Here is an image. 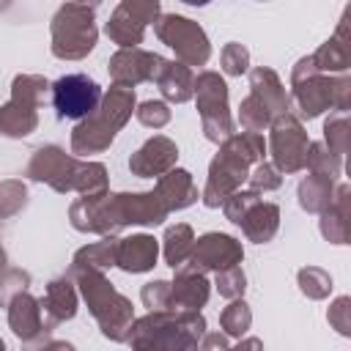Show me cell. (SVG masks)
I'll return each instance as SVG.
<instances>
[{"instance_id":"obj_25","label":"cell","mask_w":351,"mask_h":351,"mask_svg":"<svg viewBox=\"0 0 351 351\" xmlns=\"http://www.w3.org/2000/svg\"><path fill=\"white\" fill-rule=\"evenodd\" d=\"M247 74H250V93L258 96L266 104V110L271 112V118H277L282 112H291L288 90H285L280 74L271 66H255Z\"/></svg>"},{"instance_id":"obj_41","label":"cell","mask_w":351,"mask_h":351,"mask_svg":"<svg viewBox=\"0 0 351 351\" xmlns=\"http://www.w3.org/2000/svg\"><path fill=\"white\" fill-rule=\"evenodd\" d=\"M214 288H217L219 296H225V299H239V296H244V291H247V274H244V269L236 263V266H228V269L214 271Z\"/></svg>"},{"instance_id":"obj_7","label":"cell","mask_w":351,"mask_h":351,"mask_svg":"<svg viewBox=\"0 0 351 351\" xmlns=\"http://www.w3.org/2000/svg\"><path fill=\"white\" fill-rule=\"evenodd\" d=\"M192 99L197 104L203 137L217 145L222 140H228L233 134V115H230V104H228V82L222 80V74L211 71V69L200 71L195 77Z\"/></svg>"},{"instance_id":"obj_13","label":"cell","mask_w":351,"mask_h":351,"mask_svg":"<svg viewBox=\"0 0 351 351\" xmlns=\"http://www.w3.org/2000/svg\"><path fill=\"white\" fill-rule=\"evenodd\" d=\"M77 165H80V156L66 154V148L49 143V145H38L33 151V156L27 159L25 176L36 184H47L58 195H69L74 189Z\"/></svg>"},{"instance_id":"obj_44","label":"cell","mask_w":351,"mask_h":351,"mask_svg":"<svg viewBox=\"0 0 351 351\" xmlns=\"http://www.w3.org/2000/svg\"><path fill=\"white\" fill-rule=\"evenodd\" d=\"M30 288V271L25 269H0V307H5L16 293Z\"/></svg>"},{"instance_id":"obj_4","label":"cell","mask_w":351,"mask_h":351,"mask_svg":"<svg viewBox=\"0 0 351 351\" xmlns=\"http://www.w3.org/2000/svg\"><path fill=\"white\" fill-rule=\"evenodd\" d=\"M82 302L88 304V313L93 315L101 337L112 340V343H126V335H129V326L134 321V307H132V299H126L110 280L104 271L99 269H80V266H69L66 271Z\"/></svg>"},{"instance_id":"obj_43","label":"cell","mask_w":351,"mask_h":351,"mask_svg":"<svg viewBox=\"0 0 351 351\" xmlns=\"http://www.w3.org/2000/svg\"><path fill=\"white\" fill-rule=\"evenodd\" d=\"M219 66L228 77H241L250 71V49L239 41H228L219 52Z\"/></svg>"},{"instance_id":"obj_26","label":"cell","mask_w":351,"mask_h":351,"mask_svg":"<svg viewBox=\"0 0 351 351\" xmlns=\"http://www.w3.org/2000/svg\"><path fill=\"white\" fill-rule=\"evenodd\" d=\"M121 208H123L126 228H132V225L156 228L170 214L154 189L151 192H121Z\"/></svg>"},{"instance_id":"obj_10","label":"cell","mask_w":351,"mask_h":351,"mask_svg":"<svg viewBox=\"0 0 351 351\" xmlns=\"http://www.w3.org/2000/svg\"><path fill=\"white\" fill-rule=\"evenodd\" d=\"M69 222L80 233H93V236H118L126 222H123V208H121V192H101L93 197L80 195L69 206Z\"/></svg>"},{"instance_id":"obj_24","label":"cell","mask_w":351,"mask_h":351,"mask_svg":"<svg viewBox=\"0 0 351 351\" xmlns=\"http://www.w3.org/2000/svg\"><path fill=\"white\" fill-rule=\"evenodd\" d=\"M154 192L159 195V200L165 203V208H167L170 214H173V211H181V208H189V206L197 203V197H200L192 173L184 170V167H170L167 173H162V176L156 178Z\"/></svg>"},{"instance_id":"obj_37","label":"cell","mask_w":351,"mask_h":351,"mask_svg":"<svg viewBox=\"0 0 351 351\" xmlns=\"http://www.w3.org/2000/svg\"><path fill=\"white\" fill-rule=\"evenodd\" d=\"M239 126L241 129H247V132H263V129H269V123H271V112L266 110V104L258 99V96H252V93H247L241 101H239Z\"/></svg>"},{"instance_id":"obj_32","label":"cell","mask_w":351,"mask_h":351,"mask_svg":"<svg viewBox=\"0 0 351 351\" xmlns=\"http://www.w3.org/2000/svg\"><path fill=\"white\" fill-rule=\"evenodd\" d=\"M110 189V176H107V167L101 162H90V159H80L77 165V173H74V189L77 195H85V197H93V195H101Z\"/></svg>"},{"instance_id":"obj_23","label":"cell","mask_w":351,"mask_h":351,"mask_svg":"<svg viewBox=\"0 0 351 351\" xmlns=\"http://www.w3.org/2000/svg\"><path fill=\"white\" fill-rule=\"evenodd\" d=\"M348 44H351V38H348V11H343V16L337 22V30L315 52H310L315 69L321 74H346L351 69V49H348Z\"/></svg>"},{"instance_id":"obj_20","label":"cell","mask_w":351,"mask_h":351,"mask_svg":"<svg viewBox=\"0 0 351 351\" xmlns=\"http://www.w3.org/2000/svg\"><path fill=\"white\" fill-rule=\"evenodd\" d=\"M176 277L170 282V310H200L211 296V282L206 271H197L186 263L173 269Z\"/></svg>"},{"instance_id":"obj_36","label":"cell","mask_w":351,"mask_h":351,"mask_svg":"<svg viewBox=\"0 0 351 351\" xmlns=\"http://www.w3.org/2000/svg\"><path fill=\"white\" fill-rule=\"evenodd\" d=\"M27 184L22 178L0 181V219H11L27 208Z\"/></svg>"},{"instance_id":"obj_39","label":"cell","mask_w":351,"mask_h":351,"mask_svg":"<svg viewBox=\"0 0 351 351\" xmlns=\"http://www.w3.org/2000/svg\"><path fill=\"white\" fill-rule=\"evenodd\" d=\"M134 115H137V121L145 129H154L156 132V129H165L170 123L173 110H170V104L165 99H145V101H140L134 107Z\"/></svg>"},{"instance_id":"obj_54","label":"cell","mask_w":351,"mask_h":351,"mask_svg":"<svg viewBox=\"0 0 351 351\" xmlns=\"http://www.w3.org/2000/svg\"><path fill=\"white\" fill-rule=\"evenodd\" d=\"M3 348H5V343H3V337H0V351H3Z\"/></svg>"},{"instance_id":"obj_48","label":"cell","mask_w":351,"mask_h":351,"mask_svg":"<svg viewBox=\"0 0 351 351\" xmlns=\"http://www.w3.org/2000/svg\"><path fill=\"white\" fill-rule=\"evenodd\" d=\"M197 348H203V351H214V348H230V337L225 335V332H203V337H200V343H197Z\"/></svg>"},{"instance_id":"obj_28","label":"cell","mask_w":351,"mask_h":351,"mask_svg":"<svg viewBox=\"0 0 351 351\" xmlns=\"http://www.w3.org/2000/svg\"><path fill=\"white\" fill-rule=\"evenodd\" d=\"M239 228H241L244 239L252 241V244H266V241H271V239L277 236V230H280V206H277V203H263V200H258V203L241 217Z\"/></svg>"},{"instance_id":"obj_35","label":"cell","mask_w":351,"mask_h":351,"mask_svg":"<svg viewBox=\"0 0 351 351\" xmlns=\"http://www.w3.org/2000/svg\"><path fill=\"white\" fill-rule=\"evenodd\" d=\"M296 285H299L302 296H307L313 302L326 299L332 293V288H335L332 285V274L326 269H321V266H302L296 271Z\"/></svg>"},{"instance_id":"obj_42","label":"cell","mask_w":351,"mask_h":351,"mask_svg":"<svg viewBox=\"0 0 351 351\" xmlns=\"http://www.w3.org/2000/svg\"><path fill=\"white\" fill-rule=\"evenodd\" d=\"M247 184H250V189H255V192H261V195H263V192H274V189L282 186V173H280L271 162L261 159V162H255V165L250 167Z\"/></svg>"},{"instance_id":"obj_22","label":"cell","mask_w":351,"mask_h":351,"mask_svg":"<svg viewBox=\"0 0 351 351\" xmlns=\"http://www.w3.org/2000/svg\"><path fill=\"white\" fill-rule=\"evenodd\" d=\"M318 230L329 244H348L351 239V186L337 184L332 203L318 214Z\"/></svg>"},{"instance_id":"obj_52","label":"cell","mask_w":351,"mask_h":351,"mask_svg":"<svg viewBox=\"0 0 351 351\" xmlns=\"http://www.w3.org/2000/svg\"><path fill=\"white\" fill-rule=\"evenodd\" d=\"M5 263H8V255H5V250L0 247V269H5Z\"/></svg>"},{"instance_id":"obj_29","label":"cell","mask_w":351,"mask_h":351,"mask_svg":"<svg viewBox=\"0 0 351 351\" xmlns=\"http://www.w3.org/2000/svg\"><path fill=\"white\" fill-rule=\"evenodd\" d=\"M335 186L337 181H332L329 176H321V173H310L299 181L296 186V200H299V208L307 211V214H321L332 197H335Z\"/></svg>"},{"instance_id":"obj_12","label":"cell","mask_w":351,"mask_h":351,"mask_svg":"<svg viewBox=\"0 0 351 351\" xmlns=\"http://www.w3.org/2000/svg\"><path fill=\"white\" fill-rule=\"evenodd\" d=\"M162 14V0H121L110 14L104 33L118 47H140L148 25Z\"/></svg>"},{"instance_id":"obj_30","label":"cell","mask_w":351,"mask_h":351,"mask_svg":"<svg viewBox=\"0 0 351 351\" xmlns=\"http://www.w3.org/2000/svg\"><path fill=\"white\" fill-rule=\"evenodd\" d=\"M115 258H118V239L115 236H101L99 241H90V244L80 247L71 255V266L107 271V269L115 266Z\"/></svg>"},{"instance_id":"obj_34","label":"cell","mask_w":351,"mask_h":351,"mask_svg":"<svg viewBox=\"0 0 351 351\" xmlns=\"http://www.w3.org/2000/svg\"><path fill=\"white\" fill-rule=\"evenodd\" d=\"M304 170H310V173H321V176H329L332 181H340V176H343V156L332 154V151L324 145V140H318V143H313V140H310Z\"/></svg>"},{"instance_id":"obj_11","label":"cell","mask_w":351,"mask_h":351,"mask_svg":"<svg viewBox=\"0 0 351 351\" xmlns=\"http://www.w3.org/2000/svg\"><path fill=\"white\" fill-rule=\"evenodd\" d=\"M101 93L104 90L99 88V82L82 71L63 74L55 82H49V99L58 121H82L99 107Z\"/></svg>"},{"instance_id":"obj_17","label":"cell","mask_w":351,"mask_h":351,"mask_svg":"<svg viewBox=\"0 0 351 351\" xmlns=\"http://www.w3.org/2000/svg\"><path fill=\"white\" fill-rule=\"evenodd\" d=\"M332 82H335V74H310L293 82L288 93L291 110H296L293 115L299 121H313L326 110H332Z\"/></svg>"},{"instance_id":"obj_16","label":"cell","mask_w":351,"mask_h":351,"mask_svg":"<svg viewBox=\"0 0 351 351\" xmlns=\"http://www.w3.org/2000/svg\"><path fill=\"white\" fill-rule=\"evenodd\" d=\"M8 326L14 332V337L30 348H44V343L49 340V326L44 324V313H41V302L27 291L16 293L8 304Z\"/></svg>"},{"instance_id":"obj_49","label":"cell","mask_w":351,"mask_h":351,"mask_svg":"<svg viewBox=\"0 0 351 351\" xmlns=\"http://www.w3.org/2000/svg\"><path fill=\"white\" fill-rule=\"evenodd\" d=\"M236 346H239V348H261L263 343H261V340H255V337H252V340H244V337H239V343H236Z\"/></svg>"},{"instance_id":"obj_9","label":"cell","mask_w":351,"mask_h":351,"mask_svg":"<svg viewBox=\"0 0 351 351\" xmlns=\"http://www.w3.org/2000/svg\"><path fill=\"white\" fill-rule=\"evenodd\" d=\"M307 148H310V134L304 132L302 121L293 112H282V115L271 118L266 151L271 154V165L282 176H293V173L304 170Z\"/></svg>"},{"instance_id":"obj_27","label":"cell","mask_w":351,"mask_h":351,"mask_svg":"<svg viewBox=\"0 0 351 351\" xmlns=\"http://www.w3.org/2000/svg\"><path fill=\"white\" fill-rule=\"evenodd\" d=\"M154 85L159 88L162 99L167 104H184L192 99V88H195V74H192V66L181 63V60H167L162 63Z\"/></svg>"},{"instance_id":"obj_38","label":"cell","mask_w":351,"mask_h":351,"mask_svg":"<svg viewBox=\"0 0 351 351\" xmlns=\"http://www.w3.org/2000/svg\"><path fill=\"white\" fill-rule=\"evenodd\" d=\"M348 143H351V126H348V118L346 112H335L324 121V145L337 154V156H346L348 154Z\"/></svg>"},{"instance_id":"obj_55","label":"cell","mask_w":351,"mask_h":351,"mask_svg":"<svg viewBox=\"0 0 351 351\" xmlns=\"http://www.w3.org/2000/svg\"><path fill=\"white\" fill-rule=\"evenodd\" d=\"M261 3H266V0H261Z\"/></svg>"},{"instance_id":"obj_15","label":"cell","mask_w":351,"mask_h":351,"mask_svg":"<svg viewBox=\"0 0 351 351\" xmlns=\"http://www.w3.org/2000/svg\"><path fill=\"white\" fill-rule=\"evenodd\" d=\"M241 261H244V244L236 236L208 230V233L195 239L192 252L186 258V266H192L197 271H219V269L236 266Z\"/></svg>"},{"instance_id":"obj_21","label":"cell","mask_w":351,"mask_h":351,"mask_svg":"<svg viewBox=\"0 0 351 351\" xmlns=\"http://www.w3.org/2000/svg\"><path fill=\"white\" fill-rule=\"evenodd\" d=\"M159 261V239L151 233H132L118 239V258L115 266L126 274H145Z\"/></svg>"},{"instance_id":"obj_14","label":"cell","mask_w":351,"mask_h":351,"mask_svg":"<svg viewBox=\"0 0 351 351\" xmlns=\"http://www.w3.org/2000/svg\"><path fill=\"white\" fill-rule=\"evenodd\" d=\"M162 63L165 58L159 52H151L143 47H118L107 60V71L112 85L137 88L140 82H154Z\"/></svg>"},{"instance_id":"obj_50","label":"cell","mask_w":351,"mask_h":351,"mask_svg":"<svg viewBox=\"0 0 351 351\" xmlns=\"http://www.w3.org/2000/svg\"><path fill=\"white\" fill-rule=\"evenodd\" d=\"M184 5H192V8H203V5H208L211 0H181Z\"/></svg>"},{"instance_id":"obj_31","label":"cell","mask_w":351,"mask_h":351,"mask_svg":"<svg viewBox=\"0 0 351 351\" xmlns=\"http://www.w3.org/2000/svg\"><path fill=\"white\" fill-rule=\"evenodd\" d=\"M192 244H195V230L192 225L186 222H176V225H167L165 228V236H162V255H165V263L170 269H178L181 263H186L189 252H192Z\"/></svg>"},{"instance_id":"obj_6","label":"cell","mask_w":351,"mask_h":351,"mask_svg":"<svg viewBox=\"0 0 351 351\" xmlns=\"http://www.w3.org/2000/svg\"><path fill=\"white\" fill-rule=\"evenodd\" d=\"M49 96L44 74H16L11 80V99L0 104V134L11 140L30 137L38 129V107Z\"/></svg>"},{"instance_id":"obj_5","label":"cell","mask_w":351,"mask_h":351,"mask_svg":"<svg viewBox=\"0 0 351 351\" xmlns=\"http://www.w3.org/2000/svg\"><path fill=\"white\" fill-rule=\"evenodd\" d=\"M99 41L96 14L82 3H63L49 19V52L58 60H82Z\"/></svg>"},{"instance_id":"obj_53","label":"cell","mask_w":351,"mask_h":351,"mask_svg":"<svg viewBox=\"0 0 351 351\" xmlns=\"http://www.w3.org/2000/svg\"><path fill=\"white\" fill-rule=\"evenodd\" d=\"M11 3H14V0H0V14H3V11H8V8H11Z\"/></svg>"},{"instance_id":"obj_47","label":"cell","mask_w":351,"mask_h":351,"mask_svg":"<svg viewBox=\"0 0 351 351\" xmlns=\"http://www.w3.org/2000/svg\"><path fill=\"white\" fill-rule=\"evenodd\" d=\"M351 107V77L348 74H335L332 82V110L335 112H348Z\"/></svg>"},{"instance_id":"obj_8","label":"cell","mask_w":351,"mask_h":351,"mask_svg":"<svg viewBox=\"0 0 351 351\" xmlns=\"http://www.w3.org/2000/svg\"><path fill=\"white\" fill-rule=\"evenodd\" d=\"M154 33L165 47L176 52V60L186 66H206L211 58V41L206 30L189 16L159 14V19L154 22Z\"/></svg>"},{"instance_id":"obj_1","label":"cell","mask_w":351,"mask_h":351,"mask_svg":"<svg viewBox=\"0 0 351 351\" xmlns=\"http://www.w3.org/2000/svg\"><path fill=\"white\" fill-rule=\"evenodd\" d=\"M266 154V140L263 132H233L228 140L219 143L214 159L208 162V176L206 186L200 192V200L206 208H219L222 200L236 192L255 162H261Z\"/></svg>"},{"instance_id":"obj_3","label":"cell","mask_w":351,"mask_h":351,"mask_svg":"<svg viewBox=\"0 0 351 351\" xmlns=\"http://www.w3.org/2000/svg\"><path fill=\"white\" fill-rule=\"evenodd\" d=\"M134 107H137L134 88H121V85L107 88L101 93L99 107L82 121H77V126L71 129V154L80 159L104 154L112 145L115 134L132 118Z\"/></svg>"},{"instance_id":"obj_18","label":"cell","mask_w":351,"mask_h":351,"mask_svg":"<svg viewBox=\"0 0 351 351\" xmlns=\"http://www.w3.org/2000/svg\"><path fill=\"white\" fill-rule=\"evenodd\" d=\"M178 162V145L167 134L148 137L132 156H129V173L137 178H159Z\"/></svg>"},{"instance_id":"obj_19","label":"cell","mask_w":351,"mask_h":351,"mask_svg":"<svg viewBox=\"0 0 351 351\" xmlns=\"http://www.w3.org/2000/svg\"><path fill=\"white\" fill-rule=\"evenodd\" d=\"M41 302V313H44V324L49 329L71 321L77 315V307H80V291L74 285V280L69 274H60L55 280L47 282L44 288V296L38 299Z\"/></svg>"},{"instance_id":"obj_33","label":"cell","mask_w":351,"mask_h":351,"mask_svg":"<svg viewBox=\"0 0 351 351\" xmlns=\"http://www.w3.org/2000/svg\"><path fill=\"white\" fill-rule=\"evenodd\" d=\"M250 326H252V310L244 302V296L230 299V304L222 307V313H219V329L228 337H236L239 340V337H244L250 332Z\"/></svg>"},{"instance_id":"obj_51","label":"cell","mask_w":351,"mask_h":351,"mask_svg":"<svg viewBox=\"0 0 351 351\" xmlns=\"http://www.w3.org/2000/svg\"><path fill=\"white\" fill-rule=\"evenodd\" d=\"M71 3H82V5H90V8H96L101 0H71Z\"/></svg>"},{"instance_id":"obj_45","label":"cell","mask_w":351,"mask_h":351,"mask_svg":"<svg viewBox=\"0 0 351 351\" xmlns=\"http://www.w3.org/2000/svg\"><path fill=\"white\" fill-rule=\"evenodd\" d=\"M140 302L148 310H170V280H151L140 288Z\"/></svg>"},{"instance_id":"obj_2","label":"cell","mask_w":351,"mask_h":351,"mask_svg":"<svg viewBox=\"0 0 351 351\" xmlns=\"http://www.w3.org/2000/svg\"><path fill=\"white\" fill-rule=\"evenodd\" d=\"M206 332L200 310H148L134 318L126 343L137 351H192Z\"/></svg>"},{"instance_id":"obj_40","label":"cell","mask_w":351,"mask_h":351,"mask_svg":"<svg viewBox=\"0 0 351 351\" xmlns=\"http://www.w3.org/2000/svg\"><path fill=\"white\" fill-rule=\"evenodd\" d=\"M258 200H261V192H255V189H250V186H247V189H241V186H239L236 192H230V195L222 200V206H219V208H222V214H225V219H228V222L239 225V222H241V217H244V214H247Z\"/></svg>"},{"instance_id":"obj_46","label":"cell","mask_w":351,"mask_h":351,"mask_svg":"<svg viewBox=\"0 0 351 351\" xmlns=\"http://www.w3.org/2000/svg\"><path fill=\"white\" fill-rule=\"evenodd\" d=\"M326 321L340 337H351V296H337L326 310Z\"/></svg>"}]
</instances>
